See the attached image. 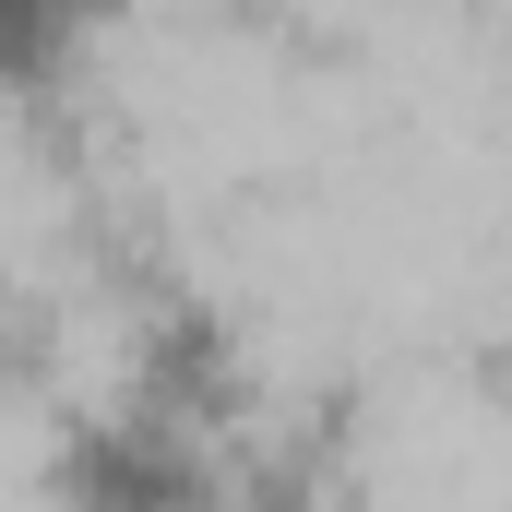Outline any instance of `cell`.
<instances>
[{
  "mask_svg": "<svg viewBox=\"0 0 512 512\" xmlns=\"http://www.w3.org/2000/svg\"><path fill=\"white\" fill-rule=\"evenodd\" d=\"M227 489H239V429L143 382L84 393L36 453V512H227Z\"/></svg>",
  "mask_w": 512,
  "mask_h": 512,
  "instance_id": "6da1fadb",
  "label": "cell"
},
{
  "mask_svg": "<svg viewBox=\"0 0 512 512\" xmlns=\"http://www.w3.org/2000/svg\"><path fill=\"white\" fill-rule=\"evenodd\" d=\"M120 382H143V393H167V405H191V417H227V429H239V405H251V346H239V322H227L215 298L155 286V298L131 310V334H120Z\"/></svg>",
  "mask_w": 512,
  "mask_h": 512,
  "instance_id": "7a4b0ae2",
  "label": "cell"
},
{
  "mask_svg": "<svg viewBox=\"0 0 512 512\" xmlns=\"http://www.w3.org/2000/svg\"><path fill=\"white\" fill-rule=\"evenodd\" d=\"M120 0H0V108H48L96 72Z\"/></svg>",
  "mask_w": 512,
  "mask_h": 512,
  "instance_id": "3957f363",
  "label": "cell"
},
{
  "mask_svg": "<svg viewBox=\"0 0 512 512\" xmlns=\"http://www.w3.org/2000/svg\"><path fill=\"white\" fill-rule=\"evenodd\" d=\"M227 512H370V489H358L334 453H239Z\"/></svg>",
  "mask_w": 512,
  "mask_h": 512,
  "instance_id": "277c9868",
  "label": "cell"
}]
</instances>
